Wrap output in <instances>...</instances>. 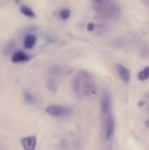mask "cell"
Returning <instances> with one entry per match:
<instances>
[{
  "label": "cell",
  "mask_w": 149,
  "mask_h": 150,
  "mask_svg": "<svg viewBox=\"0 0 149 150\" xmlns=\"http://www.w3.org/2000/svg\"><path fill=\"white\" fill-rule=\"evenodd\" d=\"M104 117H105V139L106 140H110L113 136L114 132H115V120H114L112 112L105 114L104 115Z\"/></svg>",
  "instance_id": "cell-4"
},
{
  "label": "cell",
  "mask_w": 149,
  "mask_h": 150,
  "mask_svg": "<svg viewBox=\"0 0 149 150\" xmlns=\"http://www.w3.org/2000/svg\"><path fill=\"white\" fill-rule=\"evenodd\" d=\"M20 13H21L23 15H24V16H27V17H29V18L35 17V13L32 11V9L26 5H23L21 7H20Z\"/></svg>",
  "instance_id": "cell-10"
},
{
  "label": "cell",
  "mask_w": 149,
  "mask_h": 150,
  "mask_svg": "<svg viewBox=\"0 0 149 150\" xmlns=\"http://www.w3.org/2000/svg\"><path fill=\"white\" fill-rule=\"evenodd\" d=\"M58 15L62 20H67L70 16V10L69 9H64L59 12Z\"/></svg>",
  "instance_id": "cell-16"
},
{
  "label": "cell",
  "mask_w": 149,
  "mask_h": 150,
  "mask_svg": "<svg viewBox=\"0 0 149 150\" xmlns=\"http://www.w3.org/2000/svg\"><path fill=\"white\" fill-rule=\"evenodd\" d=\"M22 146L25 150H34L37 145V140L34 136H28L21 139Z\"/></svg>",
  "instance_id": "cell-6"
},
{
  "label": "cell",
  "mask_w": 149,
  "mask_h": 150,
  "mask_svg": "<svg viewBox=\"0 0 149 150\" xmlns=\"http://www.w3.org/2000/svg\"><path fill=\"white\" fill-rule=\"evenodd\" d=\"M93 27H94V25L92 23H89V24L87 25V29L89 31H92L93 29Z\"/></svg>",
  "instance_id": "cell-17"
},
{
  "label": "cell",
  "mask_w": 149,
  "mask_h": 150,
  "mask_svg": "<svg viewBox=\"0 0 149 150\" xmlns=\"http://www.w3.org/2000/svg\"><path fill=\"white\" fill-rule=\"evenodd\" d=\"M101 109L103 115L112 112V100L110 95L108 92H105L101 99Z\"/></svg>",
  "instance_id": "cell-5"
},
{
  "label": "cell",
  "mask_w": 149,
  "mask_h": 150,
  "mask_svg": "<svg viewBox=\"0 0 149 150\" xmlns=\"http://www.w3.org/2000/svg\"><path fill=\"white\" fill-rule=\"evenodd\" d=\"M12 62L14 63L23 62H27L29 60V57L24 53L23 51H17L14 53L12 57Z\"/></svg>",
  "instance_id": "cell-8"
},
{
  "label": "cell",
  "mask_w": 149,
  "mask_h": 150,
  "mask_svg": "<svg viewBox=\"0 0 149 150\" xmlns=\"http://www.w3.org/2000/svg\"><path fill=\"white\" fill-rule=\"evenodd\" d=\"M93 7L102 18L115 20L121 15L119 5L113 0H91Z\"/></svg>",
  "instance_id": "cell-2"
},
{
  "label": "cell",
  "mask_w": 149,
  "mask_h": 150,
  "mask_svg": "<svg viewBox=\"0 0 149 150\" xmlns=\"http://www.w3.org/2000/svg\"><path fill=\"white\" fill-rule=\"evenodd\" d=\"M23 98H24L25 101L29 104H34L37 103L36 98L30 92H25L23 93Z\"/></svg>",
  "instance_id": "cell-13"
},
{
  "label": "cell",
  "mask_w": 149,
  "mask_h": 150,
  "mask_svg": "<svg viewBox=\"0 0 149 150\" xmlns=\"http://www.w3.org/2000/svg\"><path fill=\"white\" fill-rule=\"evenodd\" d=\"M149 79V66L145 67L138 74V79L140 81H146Z\"/></svg>",
  "instance_id": "cell-11"
},
{
  "label": "cell",
  "mask_w": 149,
  "mask_h": 150,
  "mask_svg": "<svg viewBox=\"0 0 149 150\" xmlns=\"http://www.w3.org/2000/svg\"><path fill=\"white\" fill-rule=\"evenodd\" d=\"M72 88L79 98L93 96L97 89L91 75L84 70H80L75 74L73 79Z\"/></svg>",
  "instance_id": "cell-1"
},
{
  "label": "cell",
  "mask_w": 149,
  "mask_h": 150,
  "mask_svg": "<svg viewBox=\"0 0 149 150\" xmlns=\"http://www.w3.org/2000/svg\"><path fill=\"white\" fill-rule=\"evenodd\" d=\"M15 50V43L11 41L9 43H7L5 46L4 47V49H3V54L4 55H10V54H13V51Z\"/></svg>",
  "instance_id": "cell-12"
},
{
  "label": "cell",
  "mask_w": 149,
  "mask_h": 150,
  "mask_svg": "<svg viewBox=\"0 0 149 150\" xmlns=\"http://www.w3.org/2000/svg\"><path fill=\"white\" fill-rule=\"evenodd\" d=\"M47 87H48V90L53 92H56L57 89H58L56 83L53 80H52V79H49L47 81Z\"/></svg>",
  "instance_id": "cell-15"
},
{
  "label": "cell",
  "mask_w": 149,
  "mask_h": 150,
  "mask_svg": "<svg viewBox=\"0 0 149 150\" xmlns=\"http://www.w3.org/2000/svg\"><path fill=\"white\" fill-rule=\"evenodd\" d=\"M61 73V70L58 66H53L48 70V74L51 76H57Z\"/></svg>",
  "instance_id": "cell-14"
},
{
  "label": "cell",
  "mask_w": 149,
  "mask_h": 150,
  "mask_svg": "<svg viewBox=\"0 0 149 150\" xmlns=\"http://www.w3.org/2000/svg\"><path fill=\"white\" fill-rule=\"evenodd\" d=\"M116 70L121 80L125 83H128L130 80V72L128 69L121 64H116Z\"/></svg>",
  "instance_id": "cell-7"
},
{
  "label": "cell",
  "mask_w": 149,
  "mask_h": 150,
  "mask_svg": "<svg viewBox=\"0 0 149 150\" xmlns=\"http://www.w3.org/2000/svg\"><path fill=\"white\" fill-rule=\"evenodd\" d=\"M46 112L50 115L56 117H64L72 114V110L67 107L61 105H50L45 109Z\"/></svg>",
  "instance_id": "cell-3"
},
{
  "label": "cell",
  "mask_w": 149,
  "mask_h": 150,
  "mask_svg": "<svg viewBox=\"0 0 149 150\" xmlns=\"http://www.w3.org/2000/svg\"><path fill=\"white\" fill-rule=\"evenodd\" d=\"M37 42V38L32 34L26 35L24 39V47L26 48H32L34 46Z\"/></svg>",
  "instance_id": "cell-9"
},
{
  "label": "cell",
  "mask_w": 149,
  "mask_h": 150,
  "mask_svg": "<svg viewBox=\"0 0 149 150\" xmlns=\"http://www.w3.org/2000/svg\"><path fill=\"white\" fill-rule=\"evenodd\" d=\"M145 125L147 126V127L149 128V120H146V122H145Z\"/></svg>",
  "instance_id": "cell-18"
}]
</instances>
